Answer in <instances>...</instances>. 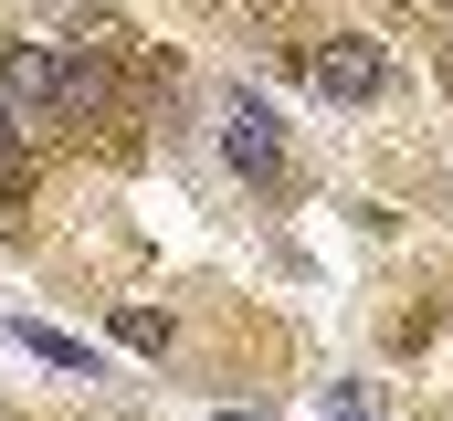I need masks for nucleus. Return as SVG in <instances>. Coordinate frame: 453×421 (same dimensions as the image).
<instances>
[{"instance_id": "f257e3e1", "label": "nucleus", "mask_w": 453, "mask_h": 421, "mask_svg": "<svg viewBox=\"0 0 453 421\" xmlns=\"http://www.w3.org/2000/svg\"><path fill=\"white\" fill-rule=\"evenodd\" d=\"M222 158L242 180H274V169H285V116L264 96H222Z\"/></svg>"}, {"instance_id": "f03ea898", "label": "nucleus", "mask_w": 453, "mask_h": 421, "mask_svg": "<svg viewBox=\"0 0 453 421\" xmlns=\"http://www.w3.org/2000/svg\"><path fill=\"white\" fill-rule=\"evenodd\" d=\"M306 85H317V96H338V105H369L380 85H390V64H380V42L338 32V42H317V53H306Z\"/></svg>"}, {"instance_id": "7ed1b4c3", "label": "nucleus", "mask_w": 453, "mask_h": 421, "mask_svg": "<svg viewBox=\"0 0 453 421\" xmlns=\"http://www.w3.org/2000/svg\"><path fill=\"white\" fill-rule=\"evenodd\" d=\"M11 337H21L42 369H85V379H96V348H85V337H64V326H11Z\"/></svg>"}, {"instance_id": "20e7f679", "label": "nucleus", "mask_w": 453, "mask_h": 421, "mask_svg": "<svg viewBox=\"0 0 453 421\" xmlns=\"http://www.w3.org/2000/svg\"><path fill=\"white\" fill-rule=\"evenodd\" d=\"M116 337H127V348H148V358H158V348H169V316H148V306H127V316H116Z\"/></svg>"}, {"instance_id": "39448f33", "label": "nucleus", "mask_w": 453, "mask_h": 421, "mask_svg": "<svg viewBox=\"0 0 453 421\" xmlns=\"http://www.w3.org/2000/svg\"><path fill=\"white\" fill-rule=\"evenodd\" d=\"M327 421H358V401H348V390H327Z\"/></svg>"}]
</instances>
